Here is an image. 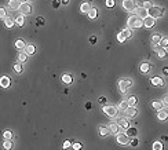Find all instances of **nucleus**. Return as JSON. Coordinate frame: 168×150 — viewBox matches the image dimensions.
<instances>
[{
    "label": "nucleus",
    "mask_w": 168,
    "mask_h": 150,
    "mask_svg": "<svg viewBox=\"0 0 168 150\" xmlns=\"http://www.w3.org/2000/svg\"><path fill=\"white\" fill-rule=\"evenodd\" d=\"M163 102H164V106H168V95H165V96H164Z\"/></svg>",
    "instance_id": "3c124183"
},
{
    "label": "nucleus",
    "mask_w": 168,
    "mask_h": 150,
    "mask_svg": "<svg viewBox=\"0 0 168 150\" xmlns=\"http://www.w3.org/2000/svg\"><path fill=\"white\" fill-rule=\"evenodd\" d=\"M24 50H25V52H26L28 55H33V54H35V51H36V47H35L33 44H28Z\"/></svg>",
    "instance_id": "a878e982"
},
{
    "label": "nucleus",
    "mask_w": 168,
    "mask_h": 150,
    "mask_svg": "<svg viewBox=\"0 0 168 150\" xmlns=\"http://www.w3.org/2000/svg\"><path fill=\"white\" fill-rule=\"evenodd\" d=\"M72 149H74V150H80V149H81V143H79V142L73 143V145H72Z\"/></svg>",
    "instance_id": "49530a36"
},
{
    "label": "nucleus",
    "mask_w": 168,
    "mask_h": 150,
    "mask_svg": "<svg viewBox=\"0 0 168 150\" xmlns=\"http://www.w3.org/2000/svg\"><path fill=\"white\" fill-rule=\"evenodd\" d=\"M91 7H92V6H91V4H90L88 1H84V3H81L80 11H81V13H86V14H87L88 11H90V8H91Z\"/></svg>",
    "instance_id": "393cba45"
},
{
    "label": "nucleus",
    "mask_w": 168,
    "mask_h": 150,
    "mask_svg": "<svg viewBox=\"0 0 168 150\" xmlns=\"http://www.w3.org/2000/svg\"><path fill=\"white\" fill-rule=\"evenodd\" d=\"M117 136V143L119 145H129V136H128L126 132H119V134H116Z\"/></svg>",
    "instance_id": "0eeeda50"
},
{
    "label": "nucleus",
    "mask_w": 168,
    "mask_h": 150,
    "mask_svg": "<svg viewBox=\"0 0 168 150\" xmlns=\"http://www.w3.org/2000/svg\"><path fill=\"white\" fill-rule=\"evenodd\" d=\"M150 68H152V66H150V63H147V62H142V63H141V66H139L141 72H142V73H145V74L150 72Z\"/></svg>",
    "instance_id": "4be33fe9"
},
{
    "label": "nucleus",
    "mask_w": 168,
    "mask_h": 150,
    "mask_svg": "<svg viewBox=\"0 0 168 150\" xmlns=\"http://www.w3.org/2000/svg\"><path fill=\"white\" fill-rule=\"evenodd\" d=\"M160 44L161 47H164V48H168V37H161L160 39Z\"/></svg>",
    "instance_id": "c9c22d12"
},
{
    "label": "nucleus",
    "mask_w": 168,
    "mask_h": 150,
    "mask_svg": "<svg viewBox=\"0 0 168 150\" xmlns=\"http://www.w3.org/2000/svg\"><path fill=\"white\" fill-rule=\"evenodd\" d=\"M160 39H161L160 35H159V33H154L152 36V43L153 44H159V43H160Z\"/></svg>",
    "instance_id": "473e14b6"
},
{
    "label": "nucleus",
    "mask_w": 168,
    "mask_h": 150,
    "mask_svg": "<svg viewBox=\"0 0 168 150\" xmlns=\"http://www.w3.org/2000/svg\"><path fill=\"white\" fill-rule=\"evenodd\" d=\"M126 134L129 136V138H135V136H138V129H136L135 127H128L127 131H126Z\"/></svg>",
    "instance_id": "f3484780"
},
{
    "label": "nucleus",
    "mask_w": 168,
    "mask_h": 150,
    "mask_svg": "<svg viewBox=\"0 0 168 150\" xmlns=\"http://www.w3.org/2000/svg\"><path fill=\"white\" fill-rule=\"evenodd\" d=\"M13 69H14V72H15L17 74H19V73H22V65H21V62H17V63H14V66H13Z\"/></svg>",
    "instance_id": "7c9ffc66"
},
{
    "label": "nucleus",
    "mask_w": 168,
    "mask_h": 150,
    "mask_svg": "<svg viewBox=\"0 0 168 150\" xmlns=\"http://www.w3.org/2000/svg\"><path fill=\"white\" fill-rule=\"evenodd\" d=\"M124 113H126L127 119H132V117H135L136 114H138V109H136L135 106H128L127 109L124 110Z\"/></svg>",
    "instance_id": "9d476101"
},
{
    "label": "nucleus",
    "mask_w": 168,
    "mask_h": 150,
    "mask_svg": "<svg viewBox=\"0 0 168 150\" xmlns=\"http://www.w3.org/2000/svg\"><path fill=\"white\" fill-rule=\"evenodd\" d=\"M142 6H143L145 8H150V7L153 6V3L150 1V0H145L143 3H142Z\"/></svg>",
    "instance_id": "a19ab883"
},
{
    "label": "nucleus",
    "mask_w": 168,
    "mask_h": 150,
    "mask_svg": "<svg viewBox=\"0 0 168 150\" xmlns=\"http://www.w3.org/2000/svg\"><path fill=\"white\" fill-rule=\"evenodd\" d=\"M19 0H8V7H10V10H13V11H15V10H18L19 8Z\"/></svg>",
    "instance_id": "6ab92c4d"
},
{
    "label": "nucleus",
    "mask_w": 168,
    "mask_h": 150,
    "mask_svg": "<svg viewBox=\"0 0 168 150\" xmlns=\"http://www.w3.org/2000/svg\"><path fill=\"white\" fill-rule=\"evenodd\" d=\"M120 129H121V127L117 124V123H112V124H109V131L112 132V134H119L120 132Z\"/></svg>",
    "instance_id": "dca6fc26"
},
{
    "label": "nucleus",
    "mask_w": 168,
    "mask_h": 150,
    "mask_svg": "<svg viewBox=\"0 0 168 150\" xmlns=\"http://www.w3.org/2000/svg\"><path fill=\"white\" fill-rule=\"evenodd\" d=\"M25 47H26V43H25L22 39H18L15 41V48L17 50H24Z\"/></svg>",
    "instance_id": "cd10ccee"
},
{
    "label": "nucleus",
    "mask_w": 168,
    "mask_h": 150,
    "mask_svg": "<svg viewBox=\"0 0 168 150\" xmlns=\"http://www.w3.org/2000/svg\"><path fill=\"white\" fill-rule=\"evenodd\" d=\"M96 41H98V37H96V36H94V35L90 36V43H91V44H96Z\"/></svg>",
    "instance_id": "a18cd8bd"
},
{
    "label": "nucleus",
    "mask_w": 168,
    "mask_h": 150,
    "mask_svg": "<svg viewBox=\"0 0 168 150\" xmlns=\"http://www.w3.org/2000/svg\"><path fill=\"white\" fill-rule=\"evenodd\" d=\"M11 86V80L8 76H1L0 77V87L1 88H8Z\"/></svg>",
    "instance_id": "ddd939ff"
},
{
    "label": "nucleus",
    "mask_w": 168,
    "mask_h": 150,
    "mask_svg": "<svg viewBox=\"0 0 168 150\" xmlns=\"http://www.w3.org/2000/svg\"><path fill=\"white\" fill-rule=\"evenodd\" d=\"M61 4H62V6H66V4H69V0H61Z\"/></svg>",
    "instance_id": "603ef678"
},
{
    "label": "nucleus",
    "mask_w": 168,
    "mask_h": 150,
    "mask_svg": "<svg viewBox=\"0 0 168 150\" xmlns=\"http://www.w3.org/2000/svg\"><path fill=\"white\" fill-rule=\"evenodd\" d=\"M164 8L161 7H157V6H152L150 8H147V13H149V15L153 17V18H160V17H163V14H164Z\"/></svg>",
    "instance_id": "7ed1b4c3"
},
{
    "label": "nucleus",
    "mask_w": 168,
    "mask_h": 150,
    "mask_svg": "<svg viewBox=\"0 0 168 150\" xmlns=\"http://www.w3.org/2000/svg\"><path fill=\"white\" fill-rule=\"evenodd\" d=\"M4 25H6V28H8V29H11L13 26H14V24H15V21L13 19V18H10V17H6L4 19Z\"/></svg>",
    "instance_id": "5701e85b"
},
{
    "label": "nucleus",
    "mask_w": 168,
    "mask_h": 150,
    "mask_svg": "<svg viewBox=\"0 0 168 150\" xmlns=\"http://www.w3.org/2000/svg\"><path fill=\"white\" fill-rule=\"evenodd\" d=\"M3 147L7 149V150L13 149V142H11V139H4V142H3Z\"/></svg>",
    "instance_id": "2f4dec72"
},
{
    "label": "nucleus",
    "mask_w": 168,
    "mask_h": 150,
    "mask_svg": "<svg viewBox=\"0 0 168 150\" xmlns=\"http://www.w3.org/2000/svg\"><path fill=\"white\" fill-rule=\"evenodd\" d=\"M59 6H62V4H61V0H54V1H52V7L54 8H58Z\"/></svg>",
    "instance_id": "de8ad7c7"
},
{
    "label": "nucleus",
    "mask_w": 168,
    "mask_h": 150,
    "mask_svg": "<svg viewBox=\"0 0 168 150\" xmlns=\"http://www.w3.org/2000/svg\"><path fill=\"white\" fill-rule=\"evenodd\" d=\"M91 108H92V106H91V103H90V102H87V103H86V109H88V110H90Z\"/></svg>",
    "instance_id": "864d4df0"
},
{
    "label": "nucleus",
    "mask_w": 168,
    "mask_h": 150,
    "mask_svg": "<svg viewBox=\"0 0 168 150\" xmlns=\"http://www.w3.org/2000/svg\"><path fill=\"white\" fill-rule=\"evenodd\" d=\"M26 59H28V54H26L25 51H21V52L18 54V61L22 63V62H26Z\"/></svg>",
    "instance_id": "c756f323"
},
{
    "label": "nucleus",
    "mask_w": 168,
    "mask_h": 150,
    "mask_svg": "<svg viewBox=\"0 0 168 150\" xmlns=\"http://www.w3.org/2000/svg\"><path fill=\"white\" fill-rule=\"evenodd\" d=\"M127 25H128V28H131V29H138V28H142L143 26V19L135 14V15L128 17Z\"/></svg>",
    "instance_id": "f257e3e1"
},
{
    "label": "nucleus",
    "mask_w": 168,
    "mask_h": 150,
    "mask_svg": "<svg viewBox=\"0 0 168 150\" xmlns=\"http://www.w3.org/2000/svg\"><path fill=\"white\" fill-rule=\"evenodd\" d=\"M129 145H131V146H132V147H136V146H138V145H139V141H138V138H134V139H132V141H131V139H129Z\"/></svg>",
    "instance_id": "ea45409f"
},
{
    "label": "nucleus",
    "mask_w": 168,
    "mask_h": 150,
    "mask_svg": "<svg viewBox=\"0 0 168 150\" xmlns=\"http://www.w3.org/2000/svg\"><path fill=\"white\" fill-rule=\"evenodd\" d=\"M163 74H164V76H168V66H164V68H163Z\"/></svg>",
    "instance_id": "8fccbe9b"
},
{
    "label": "nucleus",
    "mask_w": 168,
    "mask_h": 150,
    "mask_svg": "<svg viewBox=\"0 0 168 150\" xmlns=\"http://www.w3.org/2000/svg\"><path fill=\"white\" fill-rule=\"evenodd\" d=\"M102 112H104L108 117L113 119V117H117V112H119V109H117L116 106H113V105H105L104 108H102Z\"/></svg>",
    "instance_id": "f03ea898"
},
{
    "label": "nucleus",
    "mask_w": 168,
    "mask_h": 150,
    "mask_svg": "<svg viewBox=\"0 0 168 150\" xmlns=\"http://www.w3.org/2000/svg\"><path fill=\"white\" fill-rule=\"evenodd\" d=\"M152 108L154 109V110H160V109L164 108V102H161V101H153Z\"/></svg>",
    "instance_id": "b1692460"
},
{
    "label": "nucleus",
    "mask_w": 168,
    "mask_h": 150,
    "mask_svg": "<svg viewBox=\"0 0 168 150\" xmlns=\"http://www.w3.org/2000/svg\"><path fill=\"white\" fill-rule=\"evenodd\" d=\"M131 35H132V32H131V28H126L124 31H121L119 35H117V41L119 43H124L127 39L131 37Z\"/></svg>",
    "instance_id": "20e7f679"
},
{
    "label": "nucleus",
    "mask_w": 168,
    "mask_h": 150,
    "mask_svg": "<svg viewBox=\"0 0 168 150\" xmlns=\"http://www.w3.org/2000/svg\"><path fill=\"white\" fill-rule=\"evenodd\" d=\"M154 51L157 52V55L160 56V58H165V56H168L167 50H165L164 47H161L160 44H154Z\"/></svg>",
    "instance_id": "9b49d317"
},
{
    "label": "nucleus",
    "mask_w": 168,
    "mask_h": 150,
    "mask_svg": "<svg viewBox=\"0 0 168 150\" xmlns=\"http://www.w3.org/2000/svg\"><path fill=\"white\" fill-rule=\"evenodd\" d=\"M25 1H28V0H19V3H25Z\"/></svg>",
    "instance_id": "5fc2aeb1"
},
{
    "label": "nucleus",
    "mask_w": 168,
    "mask_h": 150,
    "mask_svg": "<svg viewBox=\"0 0 168 150\" xmlns=\"http://www.w3.org/2000/svg\"><path fill=\"white\" fill-rule=\"evenodd\" d=\"M109 132H110V131H109V127H104V125L99 127V135H101V136H106Z\"/></svg>",
    "instance_id": "c85d7f7f"
},
{
    "label": "nucleus",
    "mask_w": 168,
    "mask_h": 150,
    "mask_svg": "<svg viewBox=\"0 0 168 150\" xmlns=\"http://www.w3.org/2000/svg\"><path fill=\"white\" fill-rule=\"evenodd\" d=\"M61 81H62L64 84H68V86H69V84L73 83V77L70 74H62V76H61Z\"/></svg>",
    "instance_id": "412c9836"
},
{
    "label": "nucleus",
    "mask_w": 168,
    "mask_h": 150,
    "mask_svg": "<svg viewBox=\"0 0 168 150\" xmlns=\"http://www.w3.org/2000/svg\"><path fill=\"white\" fill-rule=\"evenodd\" d=\"M156 25V18H153V17H146L143 18V26L145 28H147V29H152L153 26Z\"/></svg>",
    "instance_id": "1a4fd4ad"
},
{
    "label": "nucleus",
    "mask_w": 168,
    "mask_h": 150,
    "mask_svg": "<svg viewBox=\"0 0 168 150\" xmlns=\"http://www.w3.org/2000/svg\"><path fill=\"white\" fill-rule=\"evenodd\" d=\"M119 125L121 127V128H124V129H127L128 127H129V123H128V119H124V117H120V119H117V121H116Z\"/></svg>",
    "instance_id": "a211bd4d"
},
{
    "label": "nucleus",
    "mask_w": 168,
    "mask_h": 150,
    "mask_svg": "<svg viewBox=\"0 0 168 150\" xmlns=\"http://www.w3.org/2000/svg\"><path fill=\"white\" fill-rule=\"evenodd\" d=\"M123 8L127 11H134L136 8L135 0H123Z\"/></svg>",
    "instance_id": "6e6552de"
},
{
    "label": "nucleus",
    "mask_w": 168,
    "mask_h": 150,
    "mask_svg": "<svg viewBox=\"0 0 168 150\" xmlns=\"http://www.w3.org/2000/svg\"><path fill=\"white\" fill-rule=\"evenodd\" d=\"M98 102L102 103V105H106V98H105V96H99V98H98Z\"/></svg>",
    "instance_id": "09e8293b"
},
{
    "label": "nucleus",
    "mask_w": 168,
    "mask_h": 150,
    "mask_svg": "<svg viewBox=\"0 0 168 150\" xmlns=\"http://www.w3.org/2000/svg\"><path fill=\"white\" fill-rule=\"evenodd\" d=\"M157 119L160 121H165L168 119V110H165L164 108L160 109V110H157Z\"/></svg>",
    "instance_id": "4468645a"
},
{
    "label": "nucleus",
    "mask_w": 168,
    "mask_h": 150,
    "mask_svg": "<svg viewBox=\"0 0 168 150\" xmlns=\"http://www.w3.org/2000/svg\"><path fill=\"white\" fill-rule=\"evenodd\" d=\"M62 147H64V149H70V147H72V143L69 142V141H65L64 145H62Z\"/></svg>",
    "instance_id": "c03bdc74"
},
{
    "label": "nucleus",
    "mask_w": 168,
    "mask_h": 150,
    "mask_svg": "<svg viewBox=\"0 0 168 150\" xmlns=\"http://www.w3.org/2000/svg\"><path fill=\"white\" fill-rule=\"evenodd\" d=\"M132 86V81L129 79H121L120 83H119V88H120V91L124 94V92H127L128 88Z\"/></svg>",
    "instance_id": "423d86ee"
},
{
    "label": "nucleus",
    "mask_w": 168,
    "mask_h": 150,
    "mask_svg": "<svg viewBox=\"0 0 168 150\" xmlns=\"http://www.w3.org/2000/svg\"><path fill=\"white\" fill-rule=\"evenodd\" d=\"M150 83H152L153 86H156V87H163L164 86V80L161 79V77H159V76H154V77H152L150 79Z\"/></svg>",
    "instance_id": "2eb2a0df"
},
{
    "label": "nucleus",
    "mask_w": 168,
    "mask_h": 150,
    "mask_svg": "<svg viewBox=\"0 0 168 150\" xmlns=\"http://www.w3.org/2000/svg\"><path fill=\"white\" fill-rule=\"evenodd\" d=\"M31 1H32V0H31Z\"/></svg>",
    "instance_id": "6e6d98bb"
},
{
    "label": "nucleus",
    "mask_w": 168,
    "mask_h": 150,
    "mask_svg": "<svg viewBox=\"0 0 168 150\" xmlns=\"http://www.w3.org/2000/svg\"><path fill=\"white\" fill-rule=\"evenodd\" d=\"M136 13V15L138 17H141L142 19L143 18H146V17H149V13H147V8H145L143 6H141V7H136L135 10H134Z\"/></svg>",
    "instance_id": "f8f14e48"
},
{
    "label": "nucleus",
    "mask_w": 168,
    "mask_h": 150,
    "mask_svg": "<svg viewBox=\"0 0 168 150\" xmlns=\"http://www.w3.org/2000/svg\"><path fill=\"white\" fill-rule=\"evenodd\" d=\"M128 106H129V105H128L127 101H121L120 105H119V109H120V110H126Z\"/></svg>",
    "instance_id": "4c0bfd02"
},
{
    "label": "nucleus",
    "mask_w": 168,
    "mask_h": 150,
    "mask_svg": "<svg viewBox=\"0 0 168 150\" xmlns=\"http://www.w3.org/2000/svg\"><path fill=\"white\" fill-rule=\"evenodd\" d=\"M6 17H7V11H6V8L0 7V18H1V19H4Z\"/></svg>",
    "instance_id": "58836bf2"
},
{
    "label": "nucleus",
    "mask_w": 168,
    "mask_h": 150,
    "mask_svg": "<svg viewBox=\"0 0 168 150\" xmlns=\"http://www.w3.org/2000/svg\"><path fill=\"white\" fill-rule=\"evenodd\" d=\"M106 7H109V8L114 7V0H106Z\"/></svg>",
    "instance_id": "37998d69"
},
{
    "label": "nucleus",
    "mask_w": 168,
    "mask_h": 150,
    "mask_svg": "<svg viewBox=\"0 0 168 150\" xmlns=\"http://www.w3.org/2000/svg\"><path fill=\"white\" fill-rule=\"evenodd\" d=\"M163 149V142L161 141H156L153 143V150H161Z\"/></svg>",
    "instance_id": "f704fd0d"
},
{
    "label": "nucleus",
    "mask_w": 168,
    "mask_h": 150,
    "mask_svg": "<svg viewBox=\"0 0 168 150\" xmlns=\"http://www.w3.org/2000/svg\"><path fill=\"white\" fill-rule=\"evenodd\" d=\"M87 15H88V18H90V19H92V21H94V19H96V18H98V10H96L95 7H91V8H90V11L87 13Z\"/></svg>",
    "instance_id": "aec40b11"
},
{
    "label": "nucleus",
    "mask_w": 168,
    "mask_h": 150,
    "mask_svg": "<svg viewBox=\"0 0 168 150\" xmlns=\"http://www.w3.org/2000/svg\"><path fill=\"white\" fill-rule=\"evenodd\" d=\"M18 11H19V14H22V15H29V14L32 13V7H31V4H29L28 1H25V3H21V4H19Z\"/></svg>",
    "instance_id": "39448f33"
},
{
    "label": "nucleus",
    "mask_w": 168,
    "mask_h": 150,
    "mask_svg": "<svg viewBox=\"0 0 168 150\" xmlns=\"http://www.w3.org/2000/svg\"><path fill=\"white\" fill-rule=\"evenodd\" d=\"M36 25H37V26H43V25H44V19H43L41 17H37V18H36Z\"/></svg>",
    "instance_id": "79ce46f5"
},
{
    "label": "nucleus",
    "mask_w": 168,
    "mask_h": 150,
    "mask_svg": "<svg viewBox=\"0 0 168 150\" xmlns=\"http://www.w3.org/2000/svg\"><path fill=\"white\" fill-rule=\"evenodd\" d=\"M3 138H4V139H13V132H11L10 129L4 131V132H3Z\"/></svg>",
    "instance_id": "e433bc0d"
},
{
    "label": "nucleus",
    "mask_w": 168,
    "mask_h": 150,
    "mask_svg": "<svg viewBox=\"0 0 168 150\" xmlns=\"http://www.w3.org/2000/svg\"><path fill=\"white\" fill-rule=\"evenodd\" d=\"M14 21H15V24L18 25L19 28H22V26L25 25V18H24V15H22V14H19V15L15 19H14Z\"/></svg>",
    "instance_id": "bb28decb"
},
{
    "label": "nucleus",
    "mask_w": 168,
    "mask_h": 150,
    "mask_svg": "<svg viewBox=\"0 0 168 150\" xmlns=\"http://www.w3.org/2000/svg\"><path fill=\"white\" fill-rule=\"evenodd\" d=\"M127 102H128V105H129V106H135L136 102H138V99H136L135 95H132V96H129V98H128Z\"/></svg>",
    "instance_id": "72a5a7b5"
}]
</instances>
